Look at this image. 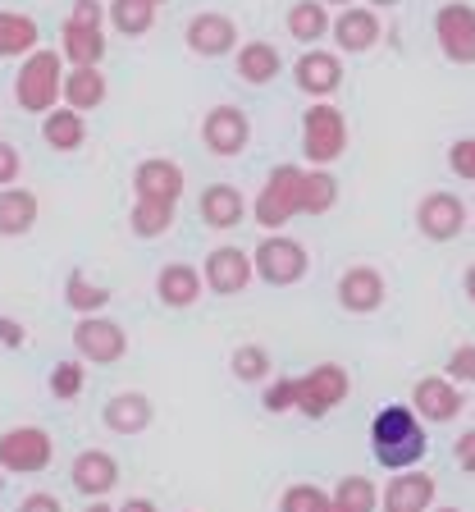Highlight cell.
I'll return each mask as SVG.
<instances>
[{
	"label": "cell",
	"instance_id": "6da1fadb",
	"mask_svg": "<svg viewBox=\"0 0 475 512\" xmlns=\"http://www.w3.org/2000/svg\"><path fill=\"white\" fill-rule=\"evenodd\" d=\"M338 202V179L329 170H307V165H275L265 179L261 197L252 202V220L265 234H279L293 215H325Z\"/></svg>",
	"mask_w": 475,
	"mask_h": 512
},
{
	"label": "cell",
	"instance_id": "7a4b0ae2",
	"mask_svg": "<svg viewBox=\"0 0 475 512\" xmlns=\"http://www.w3.org/2000/svg\"><path fill=\"white\" fill-rule=\"evenodd\" d=\"M370 453L375 462L389 471H407V467H421V458L430 453V439H425L421 416L412 407H380L375 421H370Z\"/></svg>",
	"mask_w": 475,
	"mask_h": 512
},
{
	"label": "cell",
	"instance_id": "3957f363",
	"mask_svg": "<svg viewBox=\"0 0 475 512\" xmlns=\"http://www.w3.org/2000/svg\"><path fill=\"white\" fill-rule=\"evenodd\" d=\"M64 92V55L60 51H37L19 64V78H14V101L32 115H51L55 101Z\"/></svg>",
	"mask_w": 475,
	"mask_h": 512
},
{
	"label": "cell",
	"instance_id": "277c9868",
	"mask_svg": "<svg viewBox=\"0 0 475 512\" xmlns=\"http://www.w3.org/2000/svg\"><path fill=\"white\" fill-rule=\"evenodd\" d=\"M348 394H352V380L338 362H320L307 375H293V412L311 416V421L329 416Z\"/></svg>",
	"mask_w": 475,
	"mask_h": 512
},
{
	"label": "cell",
	"instance_id": "5b68a950",
	"mask_svg": "<svg viewBox=\"0 0 475 512\" xmlns=\"http://www.w3.org/2000/svg\"><path fill=\"white\" fill-rule=\"evenodd\" d=\"M302 151H307V160L316 170L334 165L348 151V119H343V110L329 106V101H316L302 115Z\"/></svg>",
	"mask_w": 475,
	"mask_h": 512
},
{
	"label": "cell",
	"instance_id": "8992f818",
	"mask_svg": "<svg viewBox=\"0 0 475 512\" xmlns=\"http://www.w3.org/2000/svg\"><path fill=\"white\" fill-rule=\"evenodd\" d=\"M307 266H311L307 247L297 243V238H288V234H265L261 243H256V252H252L256 279H265L270 288L297 284V279L307 275Z\"/></svg>",
	"mask_w": 475,
	"mask_h": 512
},
{
	"label": "cell",
	"instance_id": "52a82bcc",
	"mask_svg": "<svg viewBox=\"0 0 475 512\" xmlns=\"http://www.w3.org/2000/svg\"><path fill=\"white\" fill-rule=\"evenodd\" d=\"M55 458V444L42 426H14L0 435V471L10 476H37Z\"/></svg>",
	"mask_w": 475,
	"mask_h": 512
},
{
	"label": "cell",
	"instance_id": "ba28073f",
	"mask_svg": "<svg viewBox=\"0 0 475 512\" xmlns=\"http://www.w3.org/2000/svg\"><path fill=\"white\" fill-rule=\"evenodd\" d=\"M74 352L92 366H115V362H124L128 334H124V325H115L106 316H83L74 325Z\"/></svg>",
	"mask_w": 475,
	"mask_h": 512
},
{
	"label": "cell",
	"instance_id": "9c48e42d",
	"mask_svg": "<svg viewBox=\"0 0 475 512\" xmlns=\"http://www.w3.org/2000/svg\"><path fill=\"white\" fill-rule=\"evenodd\" d=\"M416 229H421L430 243H453L466 229V202L457 192H430L416 206Z\"/></svg>",
	"mask_w": 475,
	"mask_h": 512
},
{
	"label": "cell",
	"instance_id": "30bf717a",
	"mask_svg": "<svg viewBox=\"0 0 475 512\" xmlns=\"http://www.w3.org/2000/svg\"><path fill=\"white\" fill-rule=\"evenodd\" d=\"M434 37H439V51L453 64H475V10L453 0L434 14Z\"/></svg>",
	"mask_w": 475,
	"mask_h": 512
},
{
	"label": "cell",
	"instance_id": "8fae6325",
	"mask_svg": "<svg viewBox=\"0 0 475 512\" xmlns=\"http://www.w3.org/2000/svg\"><path fill=\"white\" fill-rule=\"evenodd\" d=\"M201 138H206V147L215 156H243L247 142H252V119L238 106H215L201 119Z\"/></svg>",
	"mask_w": 475,
	"mask_h": 512
},
{
	"label": "cell",
	"instance_id": "7c38bea8",
	"mask_svg": "<svg viewBox=\"0 0 475 512\" xmlns=\"http://www.w3.org/2000/svg\"><path fill=\"white\" fill-rule=\"evenodd\" d=\"M201 279H206V288H211V293H220V298L243 293V288L256 279L252 252H243V247H229V243L215 247V252L206 256V270H201Z\"/></svg>",
	"mask_w": 475,
	"mask_h": 512
},
{
	"label": "cell",
	"instance_id": "4fadbf2b",
	"mask_svg": "<svg viewBox=\"0 0 475 512\" xmlns=\"http://www.w3.org/2000/svg\"><path fill=\"white\" fill-rule=\"evenodd\" d=\"M466 407L462 398V384H453L448 375H425L416 380L412 389V412L421 421H434V426H444V421H457V412Z\"/></svg>",
	"mask_w": 475,
	"mask_h": 512
},
{
	"label": "cell",
	"instance_id": "5bb4252c",
	"mask_svg": "<svg viewBox=\"0 0 475 512\" xmlns=\"http://www.w3.org/2000/svg\"><path fill=\"white\" fill-rule=\"evenodd\" d=\"M69 480H74V490L87 494V499H106L119 485L115 453H106V448H83L74 458V467H69Z\"/></svg>",
	"mask_w": 475,
	"mask_h": 512
},
{
	"label": "cell",
	"instance_id": "9a60e30c",
	"mask_svg": "<svg viewBox=\"0 0 475 512\" xmlns=\"http://www.w3.org/2000/svg\"><path fill=\"white\" fill-rule=\"evenodd\" d=\"M233 46H238V23H233L229 14L201 10L197 19H188V51L192 55H206V60H215V55H229Z\"/></svg>",
	"mask_w": 475,
	"mask_h": 512
},
{
	"label": "cell",
	"instance_id": "2e32d148",
	"mask_svg": "<svg viewBox=\"0 0 475 512\" xmlns=\"http://www.w3.org/2000/svg\"><path fill=\"white\" fill-rule=\"evenodd\" d=\"M329 37H334L338 51H348V55L370 51V46L384 37V32H380V14L370 10V5H348V10H338Z\"/></svg>",
	"mask_w": 475,
	"mask_h": 512
},
{
	"label": "cell",
	"instance_id": "e0dca14e",
	"mask_svg": "<svg viewBox=\"0 0 475 512\" xmlns=\"http://www.w3.org/2000/svg\"><path fill=\"white\" fill-rule=\"evenodd\" d=\"M384 275L375 266H352L343 270V279H338V302H343V311H352V316H370V311L384 307Z\"/></svg>",
	"mask_w": 475,
	"mask_h": 512
},
{
	"label": "cell",
	"instance_id": "ac0fdd59",
	"mask_svg": "<svg viewBox=\"0 0 475 512\" xmlns=\"http://www.w3.org/2000/svg\"><path fill=\"white\" fill-rule=\"evenodd\" d=\"M293 74H297L302 92L325 101V96H334L338 87H343V60H338V51H316V46H311V51L293 64Z\"/></svg>",
	"mask_w": 475,
	"mask_h": 512
},
{
	"label": "cell",
	"instance_id": "d6986e66",
	"mask_svg": "<svg viewBox=\"0 0 475 512\" xmlns=\"http://www.w3.org/2000/svg\"><path fill=\"white\" fill-rule=\"evenodd\" d=\"M434 494H439L434 476L407 467V471H398V476L384 485V512H430L434 508Z\"/></svg>",
	"mask_w": 475,
	"mask_h": 512
},
{
	"label": "cell",
	"instance_id": "ffe728a7",
	"mask_svg": "<svg viewBox=\"0 0 475 512\" xmlns=\"http://www.w3.org/2000/svg\"><path fill=\"white\" fill-rule=\"evenodd\" d=\"M133 197H160V202H179L183 197V170L179 160L147 156L133 170Z\"/></svg>",
	"mask_w": 475,
	"mask_h": 512
},
{
	"label": "cell",
	"instance_id": "44dd1931",
	"mask_svg": "<svg viewBox=\"0 0 475 512\" xmlns=\"http://www.w3.org/2000/svg\"><path fill=\"white\" fill-rule=\"evenodd\" d=\"M197 211L211 229H238V224L247 220V197L233 188V183H211V188L201 192Z\"/></svg>",
	"mask_w": 475,
	"mask_h": 512
},
{
	"label": "cell",
	"instance_id": "7402d4cb",
	"mask_svg": "<svg viewBox=\"0 0 475 512\" xmlns=\"http://www.w3.org/2000/svg\"><path fill=\"white\" fill-rule=\"evenodd\" d=\"M60 55L74 64V69H101V60H106V32H101V28H87V23H69V19H64Z\"/></svg>",
	"mask_w": 475,
	"mask_h": 512
},
{
	"label": "cell",
	"instance_id": "603a6c76",
	"mask_svg": "<svg viewBox=\"0 0 475 512\" xmlns=\"http://www.w3.org/2000/svg\"><path fill=\"white\" fill-rule=\"evenodd\" d=\"M156 298L165 302V307H174V311L192 307V302L201 298V270L188 266V261H174V266H165L156 275Z\"/></svg>",
	"mask_w": 475,
	"mask_h": 512
},
{
	"label": "cell",
	"instance_id": "cb8c5ba5",
	"mask_svg": "<svg viewBox=\"0 0 475 512\" xmlns=\"http://www.w3.org/2000/svg\"><path fill=\"white\" fill-rule=\"evenodd\" d=\"M37 192L28 188H0V238H23L32 234V224H37Z\"/></svg>",
	"mask_w": 475,
	"mask_h": 512
},
{
	"label": "cell",
	"instance_id": "d4e9b609",
	"mask_svg": "<svg viewBox=\"0 0 475 512\" xmlns=\"http://www.w3.org/2000/svg\"><path fill=\"white\" fill-rule=\"evenodd\" d=\"M101 416H106V430L133 439V435H142V430L151 426V398L147 394H115Z\"/></svg>",
	"mask_w": 475,
	"mask_h": 512
},
{
	"label": "cell",
	"instance_id": "484cf974",
	"mask_svg": "<svg viewBox=\"0 0 475 512\" xmlns=\"http://www.w3.org/2000/svg\"><path fill=\"white\" fill-rule=\"evenodd\" d=\"M60 96L69 101V110L87 115V110H96L110 96V83H106L101 69H69V74H64V92Z\"/></svg>",
	"mask_w": 475,
	"mask_h": 512
},
{
	"label": "cell",
	"instance_id": "4316f807",
	"mask_svg": "<svg viewBox=\"0 0 475 512\" xmlns=\"http://www.w3.org/2000/svg\"><path fill=\"white\" fill-rule=\"evenodd\" d=\"M329 28H334V19H329L325 0H297L288 10V37L302 46H316L320 37H329Z\"/></svg>",
	"mask_w": 475,
	"mask_h": 512
},
{
	"label": "cell",
	"instance_id": "83f0119b",
	"mask_svg": "<svg viewBox=\"0 0 475 512\" xmlns=\"http://www.w3.org/2000/svg\"><path fill=\"white\" fill-rule=\"evenodd\" d=\"M37 19H28V14L19 10H0V60H14V55H23L28 60L32 51H37Z\"/></svg>",
	"mask_w": 475,
	"mask_h": 512
},
{
	"label": "cell",
	"instance_id": "f1b7e54d",
	"mask_svg": "<svg viewBox=\"0 0 475 512\" xmlns=\"http://www.w3.org/2000/svg\"><path fill=\"white\" fill-rule=\"evenodd\" d=\"M284 69V60H279V51L270 42H243L238 46V74H243V83H252V87H265L270 78Z\"/></svg>",
	"mask_w": 475,
	"mask_h": 512
},
{
	"label": "cell",
	"instance_id": "f546056e",
	"mask_svg": "<svg viewBox=\"0 0 475 512\" xmlns=\"http://www.w3.org/2000/svg\"><path fill=\"white\" fill-rule=\"evenodd\" d=\"M42 138H46V147H55V151H78L87 142V119L69 106L51 110V115L42 119Z\"/></svg>",
	"mask_w": 475,
	"mask_h": 512
},
{
	"label": "cell",
	"instance_id": "4dcf8cb0",
	"mask_svg": "<svg viewBox=\"0 0 475 512\" xmlns=\"http://www.w3.org/2000/svg\"><path fill=\"white\" fill-rule=\"evenodd\" d=\"M174 206L179 202H160V197H133V211H128V229L138 238H160L169 234L174 224Z\"/></svg>",
	"mask_w": 475,
	"mask_h": 512
},
{
	"label": "cell",
	"instance_id": "1f68e13d",
	"mask_svg": "<svg viewBox=\"0 0 475 512\" xmlns=\"http://www.w3.org/2000/svg\"><path fill=\"white\" fill-rule=\"evenodd\" d=\"M106 19L115 23V32H124V37H147L151 23H156V5H151V0H110Z\"/></svg>",
	"mask_w": 475,
	"mask_h": 512
},
{
	"label": "cell",
	"instance_id": "d6a6232c",
	"mask_svg": "<svg viewBox=\"0 0 475 512\" xmlns=\"http://www.w3.org/2000/svg\"><path fill=\"white\" fill-rule=\"evenodd\" d=\"M329 499H334L338 512H375L380 508V490H375V480L366 476H343L329 490Z\"/></svg>",
	"mask_w": 475,
	"mask_h": 512
},
{
	"label": "cell",
	"instance_id": "836d02e7",
	"mask_svg": "<svg viewBox=\"0 0 475 512\" xmlns=\"http://www.w3.org/2000/svg\"><path fill=\"white\" fill-rule=\"evenodd\" d=\"M64 302H69L78 316H101V311L110 307V293L101 284H92L83 270H69V279H64Z\"/></svg>",
	"mask_w": 475,
	"mask_h": 512
},
{
	"label": "cell",
	"instance_id": "e575fe53",
	"mask_svg": "<svg viewBox=\"0 0 475 512\" xmlns=\"http://www.w3.org/2000/svg\"><path fill=\"white\" fill-rule=\"evenodd\" d=\"M229 366L243 384H261V380H270V371H275V357H270V348H261V343H243V348L229 357Z\"/></svg>",
	"mask_w": 475,
	"mask_h": 512
},
{
	"label": "cell",
	"instance_id": "d590c367",
	"mask_svg": "<svg viewBox=\"0 0 475 512\" xmlns=\"http://www.w3.org/2000/svg\"><path fill=\"white\" fill-rule=\"evenodd\" d=\"M279 512H334V499H329V490H320V485L302 480V485H288L284 490Z\"/></svg>",
	"mask_w": 475,
	"mask_h": 512
},
{
	"label": "cell",
	"instance_id": "8d00e7d4",
	"mask_svg": "<svg viewBox=\"0 0 475 512\" xmlns=\"http://www.w3.org/2000/svg\"><path fill=\"white\" fill-rule=\"evenodd\" d=\"M83 384H87L83 357H74V362H55V371H51V394L60 398V403H69V398L83 394Z\"/></svg>",
	"mask_w": 475,
	"mask_h": 512
},
{
	"label": "cell",
	"instance_id": "74e56055",
	"mask_svg": "<svg viewBox=\"0 0 475 512\" xmlns=\"http://www.w3.org/2000/svg\"><path fill=\"white\" fill-rule=\"evenodd\" d=\"M265 412H293V375H275V380L265 384V394H261Z\"/></svg>",
	"mask_w": 475,
	"mask_h": 512
},
{
	"label": "cell",
	"instance_id": "f35d334b",
	"mask_svg": "<svg viewBox=\"0 0 475 512\" xmlns=\"http://www.w3.org/2000/svg\"><path fill=\"white\" fill-rule=\"evenodd\" d=\"M448 380L453 384H471L475 380V343L453 348V357H448Z\"/></svg>",
	"mask_w": 475,
	"mask_h": 512
},
{
	"label": "cell",
	"instance_id": "ab89813d",
	"mask_svg": "<svg viewBox=\"0 0 475 512\" xmlns=\"http://www.w3.org/2000/svg\"><path fill=\"white\" fill-rule=\"evenodd\" d=\"M448 165H453V174H457V179L475 183V138L453 142V151H448Z\"/></svg>",
	"mask_w": 475,
	"mask_h": 512
},
{
	"label": "cell",
	"instance_id": "60d3db41",
	"mask_svg": "<svg viewBox=\"0 0 475 512\" xmlns=\"http://www.w3.org/2000/svg\"><path fill=\"white\" fill-rule=\"evenodd\" d=\"M69 23H87V28H101V23H106V5H101V0H74V10H69Z\"/></svg>",
	"mask_w": 475,
	"mask_h": 512
},
{
	"label": "cell",
	"instance_id": "b9f144b4",
	"mask_svg": "<svg viewBox=\"0 0 475 512\" xmlns=\"http://www.w3.org/2000/svg\"><path fill=\"white\" fill-rule=\"evenodd\" d=\"M23 160H19V147L14 142H0V188H10L14 179H19Z\"/></svg>",
	"mask_w": 475,
	"mask_h": 512
},
{
	"label": "cell",
	"instance_id": "7bdbcfd3",
	"mask_svg": "<svg viewBox=\"0 0 475 512\" xmlns=\"http://www.w3.org/2000/svg\"><path fill=\"white\" fill-rule=\"evenodd\" d=\"M23 343H28V330L14 316H0V348H23Z\"/></svg>",
	"mask_w": 475,
	"mask_h": 512
},
{
	"label": "cell",
	"instance_id": "ee69618b",
	"mask_svg": "<svg viewBox=\"0 0 475 512\" xmlns=\"http://www.w3.org/2000/svg\"><path fill=\"white\" fill-rule=\"evenodd\" d=\"M453 458H457V467L466 471V476H475V430H466L462 439H457V448H453Z\"/></svg>",
	"mask_w": 475,
	"mask_h": 512
},
{
	"label": "cell",
	"instance_id": "f6af8a7d",
	"mask_svg": "<svg viewBox=\"0 0 475 512\" xmlns=\"http://www.w3.org/2000/svg\"><path fill=\"white\" fill-rule=\"evenodd\" d=\"M19 512H64V508H60V499H55V494L37 490V494H28V499L19 503Z\"/></svg>",
	"mask_w": 475,
	"mask_h": 512
},
{
	"label": "cell",
	"instance_id": "bcb514c9",
	"mask_svg": "<svg viewBox=\"0 0 475 512\" xmlns=\"http://www.w3.org/2000/svg\"><path fill=\"white\" fill-rule=\"evenodd\" d=\"M115 512H156V503L151 499H128L124 508H115Z\"/></svg>",
	"mask_w": 475,
	"mask_h": 512
},
{
	"label": "cell",
	"instance_id": "7dc6e473",
	"mask_svg": "<svg viewBox=\"0 0 475 512\" xmlns=\"http://www.w3.org/2000/svg\"><path fill=\"white\" fill-rule=\"evenodd\" d=\"M466 298H471V302H475V266H471V270H466Z\"/></svg>",
	"mask_w": 475,
	"mask_h": 512
},
{
	"label": "cell",
	"instance_id": "c3c4849f",
	"mask_svg": "<svg viewBox=\"0 0 475 512\" xmlns=\"http://www.w3.org/2000/svg\"><path fill=\"white\" fill-rule=\"evenodd\" d=\"M83 512H115V508H110V503H101V499H92Z\"/></svg>",
	"mask_w": 475,
	"mask_h": 512
},
{
	"label": "cell",
	"instance_id": "681fc988",
	"mask_svg": "<svg viewBox=\"0 0 475 512\" xmlns=\"http://www.w3.org/2000/svg\"><path fill=\"white\" fill-rule=\"evenodd\" d=\"M389 5H398V0H370V10H389Z\"/></svg>",
	"mask_w": 475,
	"mask_h": 512
},
{
	"label": "cell",
	"instance_id": "f907efd6",
	"mask_svg": "<svg viewBox=\"0 0 475 512\" xmlns=\"http://www.w3.org/2000/svg\"><path fill=\"white\" fill-rule=\"evenodd\" d=\"M325 5H338V10H348V5H352V0H325Z\"/></svg>",
	"mask_w": 475,
	"mask_h": 512
},
{
	"label": "cell",
	"instance_id": "816d5d0a",
	"mask_svg": "<svg viewBox=\"0 0 475 512\" xmlns=\"http://www.w3.org/2000/svg\"><path fill=\"white\" fill-rule=\"evenodd\" d=\"M430 512H462V508H430Z\"/></svg>",
	"mask_w": 475,
	"mask_h": 512
},
{
	"label": "cell",
	"instance_id": "f5cc1de1",
	"mask_svg": "<svg viewBox=\"0 0 475 512\" xmlns=\"http://www.w3.org/2000/svg\"><path fill=\"white\" fill-rule=\"evenodd\" d=\"M151 5H156V10H160V5H165V0H151Z\"/></svg>",
	"mask_w": 475,
	"mask_h": 512
},
{
	"label": "cell",
	"instance_id": "db71d44e",
	"mask_svg": "<svg viewBox=\"0 0 475 512\" xmlns=\"http://www.w3.org/2000/svg\"><path fill=\"white\" fill-rule=\"evenodd\" d=\"M0 490H5V476H0Z\"/></svg>",
	"mask_w": 475,
	"mask_h": 512
}]
</instances>
